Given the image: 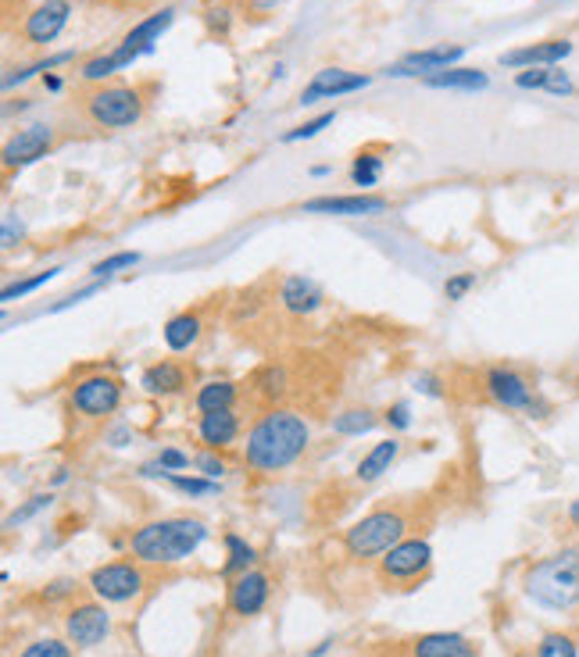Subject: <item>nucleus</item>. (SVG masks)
Listing matches in <instances>:
<instances>
[{
  "label": "nucleus",
  "instance_id": "nucleus-1",
  "mask_svg": "<svg viewBox=\"0 0 579 657\" xmlns=\"http://www.w3.org/2000/svg\"><path fill=\"white\" fill-rule=\"evenodd\" d=\"M312 443V429H307L304 415L290 407H273L265 415H257V422L248 433V447H243V458L254 472H282L290 469L293 461H301V454Z\"/></svg>",
  "mask_w": 579,
  "mask_h": 657
},
{
  "label": "nucleus",
  "instance_id": "nucleus-2",
  "mask_svg": "<svg viewBox=\"0 0 579 657\" xmlns=\"http://www.w3.org/2000/svg\"><path fill=\"white\" fill-rule=\"evenodd\" d=\"M522 589L536 608L555 615H579V544H569L530 564Z\"/></svg>",
  "mask_w": 579,
  "mask_h": 657
},
{
  "label": "nucleus",
  "instance_id": "nucleus-3",
  "mask_svg": "<svg viewBox=\"0 0 579 657\" xmlns=\"http://www.w3.org/2000/svg\"><path fill=\"white\" fill-rule=\"evenodd\" d=\"M204 539H208V525L201 519L179 514V519L140 525L133 539H129V553H133L140 564H179L186 561Z\"/></svg>",
  "mask_w": 579,
  "mask_h": 657
},
{
  "label": "nucleus",
  "instance_id": "nucleus-4",
  "mask_svg": "<svg viewBox=\"0 0 579 657\" xmlns=\"http://www.w3.org/2000/svg\"><path fill=\"white\" fill-rule=\"evenodd\" d=\"M408 533V519L397 508H379L358 519L351 530L343 533V547L351 558H376V553H386L390 547H397Z\"/></svg>",
  "mask_w": 579,
  "mask_h": 657
},
{
  "label": "nucleus",
  "instance_id": "nucleus-5",
  "mask_svg": "<svg viewBox=\"0 0 579 657\" xmlns=\"http://www.w3.org/2000/svg\"><path fill=\"white\" fill-rule=\"evenodd\" d=\"M483 393L486 401L505 407V411H515V415H530V418H540L547 415V401L540 397V390L522 376L519 368L511 365H491L483 372Z\"/></svg>",
  "mask_w": 579,
  "mask_h": 657
},
{
  "label": "nucleus",
  "instance_id": "nucleus-6",
  "mask_svg": "<svg viewBox=\"0 0 579 657\" xmlns=\"http://www.w3.org/2000/svg\"><path fill=\"white\" fill-rule=\"evenodd\" d=\"M144 114V97L133 86L105 83L86 94V119L100 129H129Z\"/></svg>",
  "mask_w": 579,
  "mask_h": 657
},
{
  "label": "nucleus",
  "instance_id": "nucleus-7",
  "mask_svg": "<svg viewBox=\"0 0 579 657\" xmlns=\"http://www.w3.org/2000/svg\"><path fill=\"white\" fill-rule=\"evenodd\" d=\"M86 586L100 604H129L144 594L147 575L140 569V561H108L89 572Z\"/></svg>",
  "mask_w": 579,
  "mask_h": 657
},
{
  "label": "nucleus",
  "instance_id": "nucleus-8",
  "mask_svg": "<svg viewBox=\"0 0 579 657\" xmlns=\"http://www.w3.org/2000/svg\"><path fill=\"white\" fill-rule=\"evenodd\" d=\"M172 22H176V11H172V8H161V11H154V15H147L144 22H136L133 29L122 36V44L114 47V50H108L114 72H122V69H129V64H133L136 58L150 54L154 44L161 40V33L169 29Z\"/></svg>",
  "mask_w": 579,
  "mask_h": 657
},
{
  "label": "nucleus",
  "instance_id": "nucleus-9",
  "mask_svg": "<svg viewBox=\"0 0 579 657\" xmlns=\"http://www.w3.org/2000/svg\"><path fill=\"white\" fill-rule=\"evenodd\" d=\"M122 404V382L114 376H105V372H94L72 386V407L75 415L83 418H105L114 415Z\"/></svg>",
  "mask_w": 579,
  "mask_h": 657
},
{
  "label": "nucleus",
  "instance_id": "nucleus-10",
  "mask_svg": "<svg viewBox=\"0 0 579 657\" xmlns=\"http://www.w3.org/2000/svg\"><path fill=\"white\" fill-rule=\"evenodd\" d=\"M108 633H111V615L105 604L86 600V604H75V608H69V615H64V636L80 650L100 647V643L108 640Z\"/></svg>",
  "mask_w": 579,
  "mask_h": 657
},
{
  "label": "nucleus",
  "instance_id": "nucleus-11",
  "mask_svg": "<svg viewBox=\"0 0 579 657\" xmlns=\"http://www.w3.org/2000/svg\"><path fill=\"white\" fill-rule=\"evenodd\" d=\"M372 80L362 72H347V69H337V64H329V69H318L312 75V83L301 89L298 105L301 108H312L318 100H337V97H347V94H358V89H365Z\"/></svg>",
  "mask_w": 579,
  "mask_h": 657
},
{
  "label": "nucleus",
  "instance_id": "nucleus-12",
  "mask_svg": "<svg viewBox=\"0 0 579 657\" xmlns=\"http://www.w3.org/2000/svg\"><path fill=\"white\" fill-rule=\"evenodd\" d=\"M72 19V4L69 0H44L36 4L29 15L22 22V40L29 47H47L55 44L58 36L64 33V25Z\"/></svg>",
  "mask_w": 579,
  "mask_h": 657
},
{
  "label": "nucleus",
  "instance_id": "nucleus-13",
  "mask_svg": "<svg viewBox=\"0 0 579 657\" xmlns=\"http://www.w3.org/2000/svg\"><path fill=\"white\" fill-rule=\"evenodd\" d=\"M50 147H55V125L47 122L25 125L4 144V169L15 172V169H25V165H36L40 158H47Z\"/></svg>",
  "mask_w": 579,
  "mask_h": 657
},
{
  "label": "nucleus",
  "instance_id": "nucleus-14",
  "mask_svg": "<svg viewBox=\"0 0 579 657\" xmlns=\"http://www.w3.org/2000/svg\"><path fill=\"white\" fill-rule=\"evenodd\" d=\"M461 58H466V47H461V44H441V47H426V50H411V54L401 64L386 69V75H394V80H405V75L426 80V75L455 69Z\"/></svg>",
  "mask_w": 579,
  "mask_h": 657
},
{
  "label": "nucleus",
  "instance_id": "nucleus-15",
  "mask_svg": "<svg viewBox=\"0 0 579 657\" xmlns=\"http://www.w3.org/2000/svg\"><path fill=\"white\" fill-rule=\"evenodd\" d=\"M433 564V547L426 539H401L397 547L386 550L383 558V575L397 579V583H408V579L422 575Z\"/></svg>",
  "mask_w": 579,
  "mask_h": 657
},
{
  "label": "nucleus",
  "instance_id": "nucleus-16",
  "mask_svg": "<svg viewBox=\"0 0 579 657\" xmlns=\"http://www.w3.org/2000/svg\"><path fill=\"white\" fill-rule=\"evenodd\" d=\"M268 594H273V583H268V575L257 572V569H251V572H243V575L233 579V583H229L226 604H229V611H233V615L254 618V615L265 611Z\"/></svg>",
  "mask_w": 579,
  "mask_h": 657
},
{
  "label": "nucleus",
  "instance_id": "nucleus-17",
  "mask_svg": "<svg viewBox=\"0 0 579 657\" xmlns=\"http://www.w3.org/2000/svg\"><path fill=\"white\" fill-rule=\"evenodd\" d=\"M390 200L376 197V193H354V197H315L304 200V215H337V218H369L383 215Z\"/></svg>",
  "mask_w": 579,
  "mask_h": 657
},
{
  "label": "nucleus",
  "instance_id": "nucleus-18",
  "mask_svg": "<svg viewBox=\"0 0 579 657\" xmlns=\"http://www.w3.org/2000/svg\"><path fill=\"white\" fill-rule=\"evenodd\" d=\"M572 54V40H540V44H526L519 50H508L500 54V64L505 69H555L565 58Z\"/></svg>",
  "mask_w": 579,
  "mask_h": 657
},
{
  "label": "nucleus",
  "instance_id": "nucleus-19",
  "mask_svg": "<svg viewBox=\"0 0 579 657\" xmlns=\"http://www.w3.org/2000/svg\"><path fill=\"white\" fill-rule=\"evenodd\" d=\"M197 436L201 443L208 450H226L237 443L240 436V418L233 407H222V411H208V415H201L197 422Z\"/></svg>",
  "mask_w": 579,
  "mask_h": 657
},
{
  "label": "nucleus",
  "instance_id": "nucleus-20",
  "mask_svg": "<svg viewBox=\"0 0 579 657\" xmlns=\"http://www.w3.org/2000/svg\"><path fill=\"white\" fill-rule=\"evenodd\" d=\"M411 657H480V647L461 633H426L411 643Z\"/></svg>",
  "mask_w": 579,
  "mask_h": 657
},
{
  "label": "nucleus",
  "instance_id": "nucleus-21",
  "mask_svg": "<svg viewBox=\"0 0 579 657\" xmlns=\"http://www.w3.org/2000/svg\"><path fill=\"white\" fill-rule=\"evenodd\" d=\"M279 304L290 315H312L322 307V287L307 276H290L279 290Z\"/></svg>",
  "mask_w": 579,
  "mask_h": 657
},
{
  "label": "nucleus",
  "instance_id": "nucleus-22",
  "mask_svg": "<svg viewBox=\"0 0 579 657\" xmlns=\"http://www.w3.org/2000/svg\"><path fill=\"white\" fill-rule=\"evenodd\" d=\"M430 89H455V94H483L486 86H491V75L483 69H466V64H455V69L447 72H436V75H426Z\"/></svg>",
  "mask_w": 579,
  "mask_h": 657
},
{
  "label": "nucleus",
  "instance_id": "nucleus-23",
  "mask_svg": "<svg viewBox=\"0 0 579 657\" xmlns=\"http://www.w3.org/2000/svg\"><path fill=\"white\" fill-rule=\"evenodd\" d=\"M140 386L150 397H176L186 390V368L176 365V361H158L140 376Z\"/></svg>",
  "mask_w": 579,
  "mask_h": 657
},
{
  "label": "nucleus",
  "instance_id": "nucleus-24",
  "mask_svg": "<svg viewBox=\"0 0 579 657\" xmlns=\"http://www.w3.org/2000/svg\"><path fill=\"white\" fill-rule=\"evenodd\" d=\"M161 337H165V346H169L172 354H183V351H190V346L201 340V318L193 315V312L172 315L169 321H165Z\"/></svg>",
  "mask_w": 579,
  "mask_h": 657
},
{
  "label": "nucleus",
  "instance_id": "nucleus-25",
  "mask_svg": "<svg viewBox=\"0 0 579 657\" xmlns=\"http://www.w3.org/2000/svg\"><path fill=\"white\" fill-rule=\"evenodd\" d=\"M397 454H401V440H394V436H390V440H379L362 461H358V479H362V483H376L383 472H390Z\"/></svg>",
  "mask_w": 579,
  "mask_h": 657
},
{
  "label": "nucleus",
  "instance_id": "nucleus-26",
  "mask_svg": "<svg viewBox=\"0 0 579 657\" xmlns=\"http://www.w3.org/2000/svg\"><path fill=\"white\" fill-rule=\"evenodd\" d=\"M193 404H197L201 415H208V411L233 407V404H237V386L229 382V379H212V382H204L201 390H197Z\"/></svg>",
  "mask_w": 579,
  "mask_h": 657
},
{
  "label": "nucleus",
  "instance_id": "nucleus-27",
  "mask_svg": "<svg viewBox=\"0 0 579 657\" xmlns=\"http://www.w3.org/2000/svg\"><path fill=\"white\" fill-rule=\"evenodd\" d=\"M376 411H369V407H347V411H340V415H333V433H340V436H365V433H372L376 429Z\"/></svg>",
  "mask_w": 579,
  "mask_h": 657
},
{
  "label": "nucleus",
  "instance_id": "nucleus-28",
  "mask_svg": "<svg viewBox=\"0 0 579 657\" xmlns=\"http://www.w3.org/2000/svg\"><path fill=\"white\" fill-rule=\"evenodd\" d=\"M69 61H75V50H61V54H50V58H44V61L25 64V69H19V72L4 75V89H15L19 83L33 80V75H50L55 69H61V64H69Z\"/></svg>",
  "mask_w": 579,
  "mask_h": 657
},
{
  "label": "nucleus",
  "instance_id": "nucleus-29",
  "mask_svg": "<svg viewBox=\"0 0 579 657\" xmlns=\"http://www.w3.org/2000/svg\"><path fill=\"white\" fill-rule=\"evenodd\" d=\"M226 547H229V561L222 564V575H229V579H237V575H243V572H251V564H254V547L248 544V539H240L237 533H229L226 536Z\"/></svg>",
  "mask_w": 579,
  "mask_h": 657
},
{
  "label": "nucleus",
  "instance_id": "nucleus-30",
  "mask_svg": "<svg viewBox=\"0 0 579 657\" xmlns=\"http://www.w3.org/2000/svg\"><path fill=\"white\" fill-rule=\"evenodd\" d=\"M254 386H257V393H262L265 401H282V397L290 393V386H287V372H282L279 365H265V368L254 376Z\"/></svg>",
  "mask_w": 579,
  "mask_h": 657
},
{
  "label": "nucleus",
  "instance_id": "nucleus-31",
  "mask_svg": "<svg viewBox=\"0 0 579 657\" xmlns=\"http://www.w3.org/2000/svg\"><path fill=\"white\" fill-rule=\"evenodd\" d=\"M379 172H383V161H379L372 150L358 154L354 165H351V179H354V186H362V190L376 186V183H379Z\"/></svg>",
  "mask_w": 579,
  "mask_h": 657
},
{
  "label": "nucleus",
  "instance_id": "nucleus-32",
  "mask_svg": "<svg viewBox=\"0 0 579 657\" xmlns=\"http://www.w3.org/2000/svg\"><path fill=\"white\" fill-rule=\"evenodd\" d=\"M536 657H579V643L569 633H547L536 643Z\"/></svg>",
  "mask_w": 579,
  "mask_h": 657
},
{
  "label": "nucleus",
  "instance_id": "nucleus-33",
  "mask_svg": "<svg viewBox=\"0 0 579 657\" xmlns=\"http://www.w3.org/2000/svg\"><path fill=\"white\" fill-rule=\"evenodd\" d=\"M179 494H190V497H212L218 494V483L215 479H197V475H183V472H169L165 475Z\"/></svg>",
  "mask_w": 579,
  "mask_h": 657
},
{
  "label": "nucleus",
  "instance_id": "nucleus-34",
  "mask_svg": "<svg viewBox=\"0 0 579 657\" xmlns=\"http://www.w3.org/2000/svg\"><path fill=\"white\" fill-rule=\"evenodd\" d=\"M58 272H61V268H47V272H40V276H29V279H22V282H11V287H4V293H0V301H4V304L19 301V297H25V293L40 290L44 282L58 279Z\"/></svg>",
  "mask_w": 579,
  "mask_h": 657
},
{
  "label": "nucleus",
  "instance_id": "nucleus-35",
  "mask_svg": "<svg viewBox=\"0 0 579 657\" xmlns=\"http://www.w3.org/2000/svg\"><path fill=\"white\" fill-rule=\"evenodd\" d=\"M133 265H140V254L136 251H119V254L105 257V261H97L89 272H94L97 279H111V276H119L122 268H133Z\"/></svg>",
  "mask_w": 579,
  "mask_h": 657
},
{
  "label": "nucleus",
  "instance_id": "nucleus-36",
  "mask_svg": "<svg viewBox=\"0 0 579 657\" xmlns=\"http://www.w3.org/2000/svg\"><path fill=\"white\" fill-rule=\"evenodd\" d=\"M333 122H337V111H322L318 119L304 122V125H298V129H290V133L282 136V144H301V139H312V136L322 133V129H329Z\"/></svg>",
  "mask_w": 579,
  "mask_h": 657
},
{
  "label": "nucleus",
  "instance_id": "nucleus-37",
  "mask_svg": "<svg viewBox=\"0 0 579 657\" xmlns=\"http://www.w3.org/2000/svg\"><path fill=\"white\" fill-rule=\"evenodd\" d=\"M19 657H72V647L64 640H36V643H29Z\"/></svg>",
  "mask_w": 579,
  "mask_h": 657
},
{
  "label": "nucleus",
  "instance_id": "nucleus-38",
  "mask_svg": "<svg viewBox=\"0 0 579 657\" xmlns=\"http://www.w3.org/2000/svg\"><path fill=\"white\" fill-rule=\"evenodd\" d=\"M555 69H558V64H555ZM555 69H522L519 75H515V86H519V89H544V94H547Z\"/></svg>",
  "mask_w": 579,
  "mask_h": 657
},
{
  "label": "nucleus",
  "instance_id": "nucleus-39",
  "mask_svg": "<svg viewBox=\"0 0 579 657\" xmlns=\"http://www.w3.org/2000/svg\"><path fill=\"white\" fill-rule=\"evenodd\" d=\"M50 500H55V497H50V494H36V497H29V504H25V508H19L15 514H8V530H15V525L29 522L33 514H40L44 508H50Z\"/></svg>",
  "mask_w": 579,
  "mask_h": 657
},
{
  "label": "nucleus",
  "instance_id": "nucleus-40",
  "mask_svg": "<svg viewBox=\"0 0 579 657\" xmlns=\"http://www.w3.org/2000/svg\"><path fill=\"white\" fill-rule=\"evenodd\" d=\"M475 287V276L472 272H458V276H450L447 282H444V297L447 301H466V293Z\"/></svg>",
  "mask_w": 579,
  "mask_h": 657
},
{
  "label": "nucleus",
  "instance_id": "nucleus-41",
  "mask_svg": "<svg viewBox=\"0 0 579 657\" xmlns=\"http://www.w3.org/2000/svg\"><path fill=\"white\" fill-rule=\"evenodd\" d=\"M547 94H551V97H572V94H576V83L569 80V72H562V64L555 69V75H551Z\"/></svg>",
  "mask_w": 579,
  "mask_h": 657
},
{
  "label": "nucleus",
  "instance_id": "nucleus-42",
  "mask_svg": "<svg viewBox=\"0 0 579 657\" xmlns=\"http://www.w3.org/2000/svg\"><path fill=\"white\" fill-rule=\"evenodd\" d=\"M197 469L204 472V479H222V475H226V465L218 458H212V454L197 458Z\"/></svg>",
  "mask_w": 579,
  "mask_h": 657
},
{
  "label": "nucleus",
  "instance_id": "nucleus-43",
  "mask_svg": "<svg viewBox=\"0 0 579 657\" xmlns=\"http://www.w3.org/2000/svg\"><path fill=\"white\" fill-rule=\"evenodd\" d=\"M97 290H100L97 282H94V287H83V290H75V293H69V297H64L61 304H55V307H50V312H64V307H72V304H83L86 297H94Z\"/></svg>",
  "mask_w": 579,
  "mask_h": 657
},
{
  "label": "nucleus",
  "instance_id": "nucleus-44",
  "mask_svg": "<svg viewBox=\"0 0 579 657\" xmlns=\"http://www.w3.org/2000/svg\"><path fill=\"white\" fill-rule=\"evenodd\" d=\"M386 422L394 425V429H408L411 418H408V404H394L390 411H386Z\"/></svg>",
  "mask_w": 579,
  "mask_h": 657
},
{
  "label": "nucleus",
  "instance_id": "nucleus-45",
  "mask_svg": "<svg viewBox=\"0 0 579 657\" xmlns=\"http://www.w3.org/2000/svg\"><path fill=\"white\" fill-rule=\"evenodd\" d=\"M419 390H422V393H430V397H444V390H441V386H436V379H430V376H422V379H419Z\"/></svg>",
  "mask_w": 579,
  "mask_h": 657
},
{
  "label": "nucleus",
  "instance_id": "nucleus-46",
  "mask_svg": "<svg viewBox=\"0 0 579 657\" xmlns=\"http://www.w3.org/2000/svg\"><path fill=\"white\" fill-rule=\"evenodd\" d=\"M44 86L50 89V94H61V75H55V72H50V75H44Z\"/></svg>",
  "mask_w": 579,
  "mask_h": 657
},
{
  "label": "nucleus",
  "instance_id": "nucleus-47",
  "mask_svg": "<svg viewBox=\"0 0 579 657\" xmlns=\"http://www.w3.org/2000/svg\"><path fill=\"white\" fill-rule=\"evenodd\" d=\"M565 519H569V525H576V530H579V497L569 504V511H565Z\"/></svg>",
  "mask_w": 579,
  "mask_h": 657
},
{
  "label": "nucleus",
  "instance_id": "nucleus-48",
  "mask_svg": "<svg viewBox=\"0 0 579 657\" xmlns=\"http://www.w3.org/2000/svg\"><path fill=\"white\" fill-rule=\"evenodd\" d=\"M125 440H129V429H114L111 433V447H125Z\"/></svg>",
  "mask_w": 579,
  "mask_h": 657
},
{
  "label": "nucleus",
  "instance_id": "nucleus-49",
  "mask_svg": "<svg viewBox=\"0 0 579 657\" xmlns=\"http://www.w3.org/2000/svg\"><path fill=\"white\" fill-rule=\"evenodd\" d=\"M329 647H333V643H329V640H326V643H318V647H315L312 654H307V657H322V654H326Z\"/></svg>",
  "mask_w": 579,
  "mask_h": 657
},
{
  "label": "nucleus",
  "instance_id": "nucleus-50",
  "mask_svg": "<svg viewBox=\"0 0 579 657\" xmlns=\"http://www.w3.org/2000/svg\"><path fill=\"white\" fill-rule=\"evenodd\" d=\"M329 172H333V169H329V165H315V169H312V175H315V179H322V175H329Z\"/></svg>",
  "mask_w": 579,
  "mask_h": 657
}]
</instances>
